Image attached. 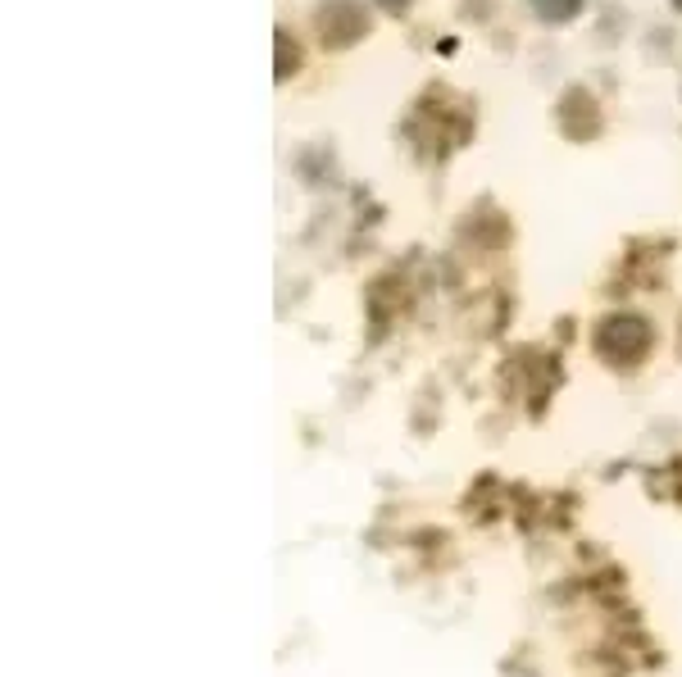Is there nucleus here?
Masks as SVG:
<instances>
[{
	"label": "nucleus",
	"instance_id": "5",
	"mask_svg": "<svg viewBox=\"0 0 682 677\" xmlns=\"http://www.w3.org/2000/svg\"><path fill=\"white\" fill-rule=\"evenodd\" d=\"M273 51H277V55H273V77H277V83H287V77L301 73L305 51H301V42H296L287 28H277V32H273Z\"/></svg>",
	"mask_w": 682,
	"mask_h": 677
},
{
	"label": "nucleus",
	"instance_id": "9",
	"mask_svg": "<svg viewBox=\"0 0 682 677\" xmlns=\"http://www.w3.org/2000/svg\"><path fill=\"white\" fill-rule=\"evenodd\" d=\"M378 5H382L387 14H400V10H405V5H410V0H378Z\"/></svg>",
	"mask_w": 682,
	"mask_h": 677
},
{
	"label": "nucleus",
	"instance_id": "3",
	"mask_svg": "<svg viewBox=\"0 0 682 677\" xmlns=\"http://www.w3.org/2000/svg\"><path fill=\"white\" fill-rule=\"evenodd\" d=\"M555 118H559V132L569 141H591L600 137V105L587 87H569L555 105Z\"/></svg>",
	"mask_w": 682,
	"mask_h": 677
},
{
	"label": "nucleus",
	"instance_id": "8",
	"mask_svg": "<svg viewBox=\"0 0 682 677\" xmlns=\"http://www.w3.org/2000/svg\"><path fill=\"white\" fill-rule=\"evenodd\" d=\"M464 14H469V19H492V0H469Z\"/></svg>",
	"mask_w": 682,
	"mask_h": 677
},
{
	"label": "nucleus",
	"instance_id": "4",
	"mask_svg": "<svg viewBox=\"0 0 682 677\" xmlns=\"http://www.w3.org/2000/svg\"><path fill=\"white\" fill-rule=\"evenodd\" d=\"M405 305H410V291H405V283H400L396 273H382L378 283H369V314H373L378 328L387 323L396 309H405Z\"/></svg>",
	"mask_w": 682,
	"mask_h": 677
},
{
	"label": "nucleus",
	"instance_id": "10",
	"mask_svg": "<svg viewBox=\"0 0 682 677\" xmlns=\"http://www.w3.org/2000/svg\"><path fill=\"white\" fill-rule=\"evenodd\" d=\"M673 10H678V14H682V0H673Z\"/></svg>",
	"mask_w": 682,
	"mask_h": 677
},
{
	"label": "nucleus",
	"instance_id": "7",
	"mask_svg": "<svg viewBox=\"0 0 682 677\" xmlns=\"http://www.w3.org/2000/svg\"><path fill=\"white\" fill-rule=\"evenodd\" d=\"M533 14L542 23H569L582 14V0H533Z\"/></svg>",
	"mask_w": 682,
	"mask_h": 677
},
{
	"label": "nucleus",
	"instance_id": "1",
	"mask_svg": "<svg viewBox=\"0 0 682 677\" xmlns=\"http://www.w3.org/2000/svg\"><path fill=\"white\" fill-rule=\"evenodd\" d=\"M591 346L606 364L614 369H637L651 354V323L641 314H606L591 332Z\"/></svg>",
	"mask_w": 682,
	"mask_h": 677
},
{
	"label": "nucleus",
	"instance_id": "2",
	"mask_svg": "<svg viewBox=\"0 0 682 677\" xmlns=\"http://www.w3.org/2000/svg\"><path fill=\"white\" fill-rule=\"evenodd\" d=\"M314 28L328 51H350L369 36V10L359 0H328V5H318Z\"/></svg>",
	"mask_w": 682,
	"mask_h": 677
},
{
	"label": "nucleus",
	"instance_id": "11",
	"mask_svg": "<svg viewBox=\"0 0 682 677\" xmlns=\"http://www.w3.org/2000/svg\"><path fill=\"white\" fill-rule=\"evenodd\" d=\"M678 350H682V341H678Z\"/></svg>",
	"mask_w": 682,
	"mask_h": 677
},
{
	"label": "nucleus",
	"instance_id": "6",
	"mask_svg": "<svg viewBox=\"0 0 682 677\" xmlns=\"http://www.w3.org/2000/svg\"><path fill=\"white\" fill-rule=\"evenodd\" d=\"M469 236H473V242H483V246H505L509 242V219H501V214H477L473 227H469Z\"/></svg>",
	"mask_w": 682,
	"mask_h": 677
}]
</instances>
